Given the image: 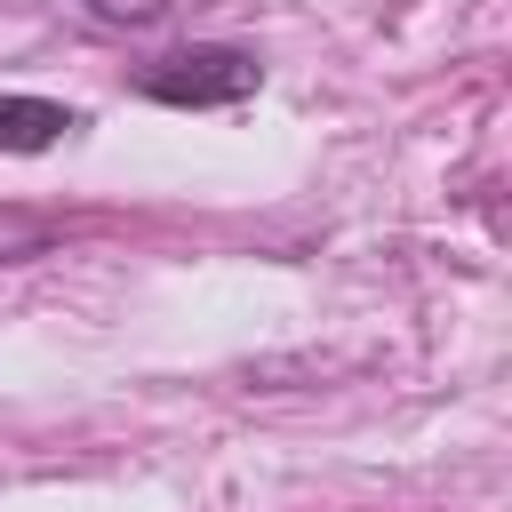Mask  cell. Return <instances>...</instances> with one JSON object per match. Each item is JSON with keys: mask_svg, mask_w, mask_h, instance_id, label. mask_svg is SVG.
I'll list each match as a JSON object with an SVG mask.
<instances>
[{"mask_svg": "<svg viewBox=\"0 0 512 512\" xmlns=\"http://www.w3.org/2000/svg\"><path fill=\"white\" fill-rule=\"evenodd\" d=\"M72 128H88V120L56 96H0V152H48Z\"/></svg>", "mask_w": 512, "mask_h": 512, "instance_id": "2", "label": "cell"}, {"mask_svg": "<svg viewBox=\"0 0 512 512\" xmlns=\"http://www.w3.org/2000/svg\"><path fill=\"white\" fill-rule=\"evenodd\" d=\"M256 88H264V64H256V48H232V40H192V48H168L160 64L136 72V96H152L168 112H216Z\"/></svg>", "mask_w": 512, "mask_h": 512, "instance_id": "1", "label": "cell"}]
</instances>
